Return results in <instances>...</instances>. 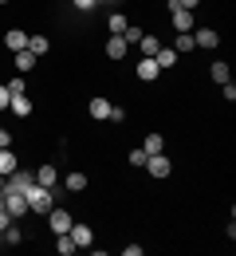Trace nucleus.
Returning <instances> with one entry per match:
<instances>
[{"mask_svg": "<svg viewBox=\"0 0 236 256\" xmlns=\"http://www.w3.org/2000/svg\"><path fill=\"white\" fill-rule=\"evenodd\" d=\"M63 190H71V193H83V190H87V174H79V170H71L67 178H63Z\"/></svg>", "mask_w": 236, "mask_h": 256, "instance_id": "obj_18", "label": "nucleus"}, {"mask_svg": "<svg viewBox=\"0 0 236 256\" xmlns=\"http://www.w3.org/2000/svg\"><path fill=\"white\" fill-rule=\"evenodd\" d=\"M134 75H138V79H142V83H154V79L162 75V67L154 64V60H146V56H142V60H138V64H134Z\"/></svg>", "mask_w": 236, "mask_h": 256, "instance_id": "obj_8", "label": "nucleus"}, {"mask_svg": "<svg viewBox=\"0 0 236 256\" xmlns=\"http://www.w3.org/2000/svg\"><path fill=\"white\" fill-rule=\"evenodd\" d=\"M122 40H126V44H138V40H142V28H134V24H130V28L122 32Z\"/></svg>", "mask_w": 236, "mask_h": 256, "instance_id": "obj_29", "label": "nucleus"}, {"mask_svg": "<svg viewBox=\"0 0 236 256\" xmlns=\"http://www.w3.org/2000/svg\"><path fill=\"white\" fill-rule=\"evenodd\" d=\"M32 182H35V174H32V170L16 166V170H12L8 178H4V193H24L28 186H32Z\"/></svg>", "mask_w": 236, "mask_h": 256, "instance_id": "obj_2", "label": "nucleus"}, {"mask_svg": "<svg viewBox=\"0 0 236 256\" xmlns=\"http://www.w3.org/2000/svg\"><path fill=\"white\" fill-rule=\"evenodd\" d=\"M24 197H28V209H32L35 217H47V209L55 205V190H47V186H39V182H32V186L24 190Z\"/></svg>", "mask_w": 236, "mask_h": 256, "instance_id": "obj_1", "label": "nucleus"}, {"mask_svg": "<svg viewBox=\"0 0 236 256\" xmlns=\"http://www.w3.org/2000/svg\"><path fill=\"white\" fill-rule=\"evenodd\" d=\"M177 60H181V56H177L173 48H166V44H162V48H158V56H154V64L162 67V71H166V67H173Z\"/></svg>", "mask_w": 236, "mask_h": 256, "instance_id": "obj_19", "label": "nucleus"}, {"mask_svg": "<svg viewBox=\"0 0 236 256\" xmlns=\"http://www.w3.org/2000/svg\"><path fill=\"white\" fill-rule=\"evenodd\" d=\"M8 106H12V114H20V118L32 114V98H28V95H12V98H8Z\"/></svg>", "mask_w": 236, "mask_h": 256, "instance_id": "obj_16", "label": "nucleus"}, {"mask_svg": "<svg viewBox=\"0 0 236 256\" xmlns=\"http://www.w3.org/2000/svg\"><path fill=\"white\" fill-rule=\"evenodd\" d=\"M4 146H12V134H8V130L0 126V150H4Z\"/></svg>", "mask_w": 236, "mask_h": 256, "instance_id": "obj_32", "label": "nucleus"}, {"mask_svg": "<svg viewBox=\"0 0 236 256\" xmlns=\"http://www.w3.org/2000/svg\"><path fill=\"white\" fill-rule=\"evenodd\" d=\"M0 4H8V0H0Z\"/></svg>", "mask_w": 236, "mask_h": 256, "instance_id": "obj_34", "label": "nucleus"}, {"mask_svg": "<svg viewBox=\"0 0 236 256\" xmlns=\"http://www.w3.org/2000/svg\"><path fill=\"white\" fill-rule=\"evenodd\" d=\"M0 193H4V174H0Z\"/></svg>", "mask_w": 236, "mask_h": 256, "instance_id": "obj_33", "label": "nucleus"}, {"mask_svg": "<svg viewBox=\"0 0 236 256\" xmlns=\"http://www.w3.org/2000/svg\"><path fill=\"white\" fill-rule=\"evenodd\" d=\"M55 252L59 256H75L79 252V244L71 240V232H55Z\"/></svg>", "mask_w": 236, "mask_h": 256, "instance_id": "obj_15", "label": "nucleus"}, {"mask_svg": "<svg viewBox=\"0 0 236 256\" xmlns=\"http://www.w3.org/2000/svg\"><path fill=\"white\" fill-rule=\"evenodd\" d=\"M146 170H150V178H158V182H162V178L173 174V162H169L166 150H162V154H150V158H146Z\"/></svg>", "mask_w": 236, "mask_h": 256, "instance_id": "obj_3", "label": "nucleus"}, {"mask_svg": "<svg viewBox=\"0 0 236 256\" xmlns=\"http://www.w3.org/2000/svg\"><path fill=\"white\" fill-rule=\"evenodd\" d=\"M4 87H8V95H24V79H20V75H16V79H8Z\"/></svg>", "mask_w": 236, "mask_h": 256, "instance_id": "obj_27", "label": "nucleus"}, {"mask_svg": "<svg viewBox=\"0 0 236 256\" xmlns=\"http://www.w3.org/2000/svg\"><path fill=\"white\" fill-rule=\"evenodd\" d=\"M71 213L67 209H55V205H51V209H47V228H51V232H71Z\"/></svg>", "mask_w": 236, "mask_h": 256, "instance_id": "obj_5", "label": "nucleus"}, {"mask_svg": "<svg viewBox=\"0 0 236 256\" xmlns=\"http://www.w3.org/2000/svg\"><path fill=\"white\" fill-rule=\"evenodd\" d=\"M71 240L79 244V252H87V248H95V228L75 221V224H71Z\"/></svg>", "mask_w": 236, "mask_h": 256, "instance_id": "obj_4", "label": "nucleus"}, {"mask_svg": "<svg viewBox=\"0 0 236 256\" xmlns=\"http://www.w3.org/2000/svg\"><path fill=\"white\" fill-rule=\"evenodd\" d=\"M169 48H173L177 56H185V52H193V48H197V44H193V32H177V40H173Z\"/></svg>", "mask_w": 236, "mask_h": 256, "instance_id": "obj_20", "label": "nucleus"}, {"mask_svg": "<svg viewBox=\"0 0 236 256\" xmlns=\"http://www.w3.org/2000/svg\"><path fill=\"white\" fill-rule=\"evenodd\" d=\"M146 158H150V154H146L142 146H138V150H130V166H146Z\"/></svg>", "mask_w": 236, "mask_h": 256, "instance_id": "obj_28", "label": "nucleus"}, {"mask_svg": "<svg viewBox=\"0 0 236 256\" xmlns=\"http://www.w3.org/2000/svg\"><path fill=\"white\" fill-rule=\"evenodd\" d=\"M28 52H32V56H47V52H51V40H47V36H28Z\"/></svg>", "mask_w": 236, "mask_h": 256, "instance_id": "obj_17", "label": "nucleus"}, {"mask_svg": "<svg viewBox=\"0 0 236 256\" xmlns=\"http://www.w3.org/2000/svg\"><path fill=\"white\" fill-rule=\"evenodd\" d=\"M87 110H91V118H95V122H106V118H110V102H106L102 95L91 98V102H87Z\"/></svg>", "mask_w": 236, "mask_h": 256, "instance_id": "obj_10", "label": "nucleus"}, {"mask_svg": "<svg viewBox=\"0 0 236 256\" xmlns=\"http://www.w3.org/2000/svg\"><path fill=\"white\" fill-rule=\"evenodd\" d=\"M138 48H142V56H146V60H154V56H158V48H162V40H158L154 32H142Z\"/></svg>", "mask_w": 236, "mask_h": 256, "instance_id": "obj_13", "label": "nucleus"}, {"mask_svg": "<svg viewBox=\"0 0 236 256\" xmlns=\"http://www.w3.org/2000/svg\"><path fill=\"white\" fill-rule=\"evenodd\" d=\"M16 67H20V71H35V67H39V56H32V52L24 48V52H16Z\"/></svg>", "mask_w": 236, "mask_h": 256, "instance_id": "obj_21", "label": "nucleus"}, {"mask_svg": "<svg viewBox=\"0 0 236 256\" xmlns=\"http://www.w3.org/2000/svg\"><path fill=\"white\" fill-rule=\"evenodd\" d=\"M193 44H197V48H205V52H213V48L221 44V36L213 32V28H197V32H193Z\"/></svg>", "mask_w": 236, "mask_h": 256, "instance_id": "obj_11", "label": "nucleus"}, {"mask_svg": "<svg viewBox=\"0 0 236 256\" xmlns=\"http://www.w3.org/2000/svg\"><path fill=\"white\" fill-rule=\"evenodd\" d=\"M32 174H35V182H39V186H47V190H55V186H59V170H55L51 162H43V166L32 170Z\"/></svg>", "mask_w": 236, "mask_h": 256, "instance_id": "obj_9", "label": "nucleus"}, {"mask_svg": "<svg viewBox=\"0 0 236 256\" xmlns=\"http://www.w3.org/2000/svg\"><path fill=\"white\" fill-rule=\"evenodd\" d=\"M209 75H213V83H229V79H233V71H229V64H221V60H217V64L209 67Z\"/></svg>", "mask_w": 236, "mask_h": 256, "instance_id": "obj_24", "label": "nucleus"}, {"mask_svg": "<svg viewBox=\"0 0 236 256\" xmlns=\"http://www.w3.org/2000/svg\"><path fill=\"white\" fill-rule=\"evenodd\" d=\"M126 52H130V44H126L122 36H110V40H106V56H110V60H126Z\"/></svg>", "mask_w": 236, "mask_h": 256, "instance_id": "obj_12", "label": "nucleus"}, {"mask_svg": "<svg viewBox=\"0 0 236 256\" xmlns=\"http://www.w3.org/2000/svg\"><path fill=\"white\" fill-rule=\"evenodd\" d=\"M197 4H201V0H166V12H169V8H185V12H197Z\"/></svg>", "mask_w": 236, "mask_h": 256, "instance_id": "obj_26", "label": "nucleus"}, {"mask_svg": "<svg viewBox=\"0 0 236 256\" xmlns=\"http://www.w3.org/2000/svg\"><path fill=\"white\" fill-rule=\"evenodd\" d=\"M142 150H146V154H162V150H166V138H162V134H146Z\"/></svg>", "mask_w": 236, "mask_h": 256, "instance_id": "obj_22", "label": "nucleus"}, {"mask_svg": "<svg viewBox=\"0 0 236 256\" xmlns=\"http://www.w3.org/2000/svg\"><path fill=\"white\" fill-rule=\"evenodd\" d=\"M4 205H8L12 221H16V217H28V213H32V209H28V197H24V193H4Z\"/></svg>", "mask_w": 236, "mask_h": 256, "instance_id": "obj_7", "label": "nucleus"}, {"mask_svg": "<svg viewBox=\"0 0 236 256\" xmlns=\"http://www.w3.org/2000/svg\"><path fill=\"white\" fill-rule=\"evenodd\" d=\"M4 48H8L12 56H16V52H24V48H28V32H16V28H12V32L4 36Z\"/></svg>", "mask_w": 236, "mask_h": 256, "instance_id": "obj_14", "label": "nucleus"}, {"mask_svg": "<svg viewBox=\"0 0 236 256\" xmlns=\"http://www.w3.org/2000/svg\"><path fill=\"white\" fill-rule=\"evenodd\" d=\"M71 4H75V8H79V12H91V8H95V4H99V0H71Z\"/></svg>", "mask_w": 236, "mask_h": 256, "instance_id": "obj_30", "label": "nucleus"}, {"mask_svg": "<svg viewBox=\"0 0 236 256\" xmlns=\"http://www.w3.org/2000/svg\"><path fill=\"white\" fill-rule=\"evenodd\" d=\"M106 28H110V36H122V32H126V28H130V20H126L122 12H114V16L106 20Z\"/></svg>", "mask_w": 236, "mask_h": 256, "instance_id": "obj_23", "label": "nucleus"}, {"mask_svg": "<svg viewBox=\"0 0 236 256\" xmlns=\"http://www.w3.org/2000/svg\"><path fill=\"white\" fill-rule=\"evenodd\" d=\"M8 98H12V95H8V87L0 83V110H8Z\"/></svg>", "mask_w": 236, "mask_h": 256, "instance_id": "obj_31", "label": "nucleus"}, {"mask_svg": "<svg viewBox=\"0 0 236 256\" xmlns=\"http://www.w3.org/2000/svg\"><path fill=\"white\" fill-rule=\"evenodd\" d=\"M20 240H24V232H20V228H16V224H8V228H4V232H0V244H12V248H16V244H20Z\"/></svg>", "mask_w": 236, "mask_h": 256, "instance_id": "obj_25", "label": "nucleus"}, {"mask_svg": "<svg viewBox=\"0 0 236 256\" xmlns=\"http://www.w3.org/2000/svg\"><path fill=\"white\" fill-rule=\"evenodd\" d=\"M169 20H173V28H177V32H193V24H197V12H185V8H169Z\"/></svg>", "mask_w": 236, "mask_h": 256, "instance_id": "obj_6", "label": "nucleus"}]
</instances>
